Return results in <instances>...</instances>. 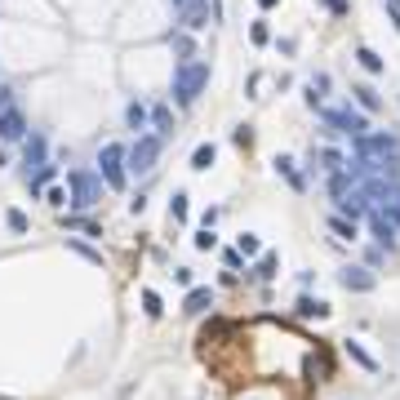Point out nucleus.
I'll return each instance as SVG.
<instances>
[{
    "instance_id": "1",
    "label": "nucleus",
    "mask_w": 400,
    "mask_h": 400,
    "mask_svg": "<svg viewBox=\"0 0 400 400\" xmlns=\"http://www.w3.org/2000/svg\"><path fill=\"white\" fill-rule=\"evenodd\" d=\"M356 156L373 161L383 174L387 169H400V138L396 133H365V138H356Z\"/></svg>"
},
{
    "instance_id": "2",
    "label": "nucleus",
    "mask_w": 400,
    "mask_h": 400,
    "mask_svg": "<svg viewBox=\"0 0 400 400\" xmlns=\"http://www.w3.org/2000/svg\"><path fill=\"white\" fill-rule=\"evenodd\" d=\"M209 84V63H183L174 71V103L178 107H191L200 98V89Z\"/></svg>"
},
{
    "instance_id": "3",
    "label": "nucleus",
    "mask_w": 400,
    "mask_h": 400,
    "mask_svg": "<svg viewBox=\"0 0 400 400\" xmlns=\"http://www.w3.org/2000/svg\"><path fill=\"white\" fill-rule=\"evenodd\" d=\"M125 169H129V151L120 147V142H107L98 151V178L112 191H125Z\"/></svg>"
},
{
    "instance_id": "4",
    "label": "nucleus",
    "mask_w": 400,
    "mask_h": 400,
    "mask_svg": "<svg viewBox=\"0 0 400 400\" xmlns=\"http://www.w3.org/2000/svg\"><path fill=\"white\" fill-rule=\"evenodd\" d=\"M165 151V138L161 133H138V142L129 147V174H151L156 161Z\"/></svg>"
},
{
    "instance_id": "5",
    "label": "nucleus",
    "mask_w": 400,
    "mask_h": 400,
    "mask_svg": "<svg viewBox=\"0 0 400 400\" xmlns=\"http://www.w3.org/2000/svg\"><path fill=\"white\" fill-rule=\"evenodd\" d=\"M67 187H71V205H76V209H89V205H98V196H103V178L89 174V169H71Z\"/></svg>"
},
{
    "instance_id": "6",
    "label": "nucleus",
    "mask_w": 400,
    "mask_h": 400,
    "mask_svg": "<svg viewBox=\"0 0 400 400\" xmlns=\"http://www.w3.org/2000/svg\"><path fill=\"white\" fill-rule=\"evenodd\" d=\"M325 125H329V133H347L351 142L369 133V120L360 112H351V107H329V112H325Z\"/></svg>"
},
{
    "instance_id": "7",
    "label": "nucleus",
    "mask_w": 400,
    "mask_h": 400,
    "mask_svg": "<svg viewBox=\"0 0 400 400\" xmlns=\"http://www.w3.org/2000/svg\"><path fill=\"white\" fill-rule=\"evenodd\" d=\"M27 138V116H22V107H5L0 112V142H18Z\"/></svg>"
},
{
    "instance_id": "8",
    "label": "nucleus",
    "mask_w": 400,
    "mask_h": 400,
    "mask_svg": "<svg viewBox=\"0 0 400 400\" xmlns=\"http://www.w3.org/2000/svg\"><path fill=\"white\" fill-rule=\"evenodd\" d=\"M22 165H27V174L45 165V138L40 133H31V138H22Z\"/></svg>"
},
{
    "instance_id": "9",
    "label": "nucleus",
    "mask_w": 400,
    "mask_h": 400,
    "mask_svg": "<svg viewBox=\"0 0 400 400\" xmlns=\"http://www.w3.org/2000/svg\"><path fill=\"white\" fill-rule=\"evenodd\" d=\"M343 285L351 289V294H369V289H373V276L365 272V267H343Z\"/></svg>"
},
{
    "instance_id": "10",
    "label": "nucleus",
    "mask_w": 400,
    "mask_h": 400,
    "mask_svg": "<svg viewBox=\"0 0 400 400\" xmlns=\"http://www.w3.org/2000/svg\"><path fill=\"white\" fill-rule=\"evenodd\" d=\"M209 307H214V289H209V285L191 289L187 302H183V311H191V316H200V311H209Z\"/></svg>"
},
{
    "instance_id": "11",
    "label": "nucleus",
    "mask_w": 400,
    "mask_h": 400,
    "mask_svg": "<svg viewBox=\"0 0 400 400\" xmlns=\"http://www.w3.org/2000/svg\"><path fill=\"white\" fill-rule=\"evenodd\" d=\"M351 98L360 103V112H378V107H383V98H378L373 84H351Z\"/></svg>"
},
{
    "instance_id": "12",
    "label": "nucleus",
    "mask_w": 400,
    "mask_h": 400,
    "mask_svg": "<svg viewBox=\"0 0 400 400\" xmlns=\"http://www.w3.org/2000/svg\"><path fill=\"white\" fill-rule=\"evenodd\" d=\"M214 161H218V147H214V142H200V147L191 151V169H196V174H205Z\"/></svg>"
},
{
    "instance_id": "13",
    "label": "nucleus",
    "mask_w": 400,
    "mask_h": 400,
    "mask_svg": "<svg viewBox=\"0 0 400 400\" xmlns=\"http://www.w3.org/2000/svg\"><path fill=\"white\" fill-rule=\"evenodd\" d=\"M276 174H285L294 191H307V183H302V174L294 169V161H289V156H276Z\"/></svg>"
},
{
    "instance_id": "14",
    "label": "nucleus",
    "mask_w": 400,
    "mask_h": 400,
    "mask_svg": "<svg viewBox=\"0 0 400 400\" xmlns=\"http://www.w3.org/2000/svg\"><path fill=\"white\" fill-rule=\"evenodd\" d=\"M329 232H334V236H343V240H356V218H347V214H329Z\"/></svg>"
},
{
    "instance_id": "15",
    "label": "nucleus",
    "mask_w": 400,
    "mask_h": 400,
    "mask_svg": "<svg viewBox=\"0 0 400 400\" xmlns=\"http://www.w3.org/2000/svg\"><path fill=\"white\" fill-rule=\"evenodd\" d=\"M151 125H156L161 138H169V133H174V112H169V107H151Z\"/></svg>"
},
{
    "instance_id": "16",
    "label": "nucleus",
    "mask_w": 400,
    "mask_h": 400,
    "mask_svg": "<svg viewBox=\"0 0 400 400\" xmlns=\"http://www.w3.org/2000/svg\"><path fill=\"white\" fill-rule=\"evenodd\" d=\"M329 196H334V200H347V196H351V174H343V169L329 174Z\"/></svg>"
},
{
    "instance_id": "17",
    "label": "nucleus",
    "mask_w": 400,
    "mask_h": 400,
    "mask_svg": "<svg viewBox=\"0 0 400 400\" xmlns=\"http://www.w3.org/2000/svg\"><path fill=\"white\" fill-rule=\"evenodd\" d=\"M125 120H129V129H147V120H151V112L142 103H129L125 107Z\"/></svg>"
},
{
    "instance_id": "18",
    "label": "nucleus",
    "mask_w": 400,
    "mask_h": 400,
    "mask_svg": "<svg viewBox=\"0 0 400 400\" xmlns=\"http://www.w3.org/2000/svg\"><path fill=\"white\" fill-rule=\"evenodd\" d=\"M356 63H360V67H365V71H373V76H378V71L387 67V63H383V58H378V54H373V50H369V45H360V50H356Z\"/></svg>"
},
{
    "instance_id": "19",
    "label": "nucleus",
    "mask_w": 400,
    "mask_h": 400,
    "mask_svg": "<svg viewBox=\"0 0 400 400\" xmlns=\"http://www.w3.org/2000/svg\"><path fill=\"white\" fill-rule=\"evenodd\" d=\"M316 161H320V169H325V174H338V169L347 165V161H343V156H338L334 147H320V151H316Z\"/></svg>"
},
{
    "instance_id": "20",
    "label": "nucleus",
    "mask_w": 400,
    "mask_h": 400,
    "mask_svg": "<svg viewBox=\"0 0 400 400\" xmlns=\"http://www.w3.org/2000/svg\"><path fill=\"white\" fill-rule=\"evenodd\" d=\"M298 316H329V302H320V298H298Z\"/></svg>"
},
{
    "instance_id": "21",
    "label": "nucleus",
    "mask_w": 400,
    "mask_h": 400,
    "mask_svg": "<svg viewBox=\"0 0 400 400\" xmlns=\"http://www.w3.org/2000/svg\"><path fill=\"white\" fill-rule=\"evenodd\" d=\"M5 223H9V232H18V236H22V232L31 227V223H27V214H22V209H9V214H5Z\"/></svg>"
},
{
    "instance_id": "22",
    "label": "nucleus",
    "mask_w": 400,
    "mask_h": 400,
    "mask_svg": "<svg viewBox=\"0 0 400 400\" xmlns=\"http://www.w3.org/2000/svg\"><path fill=\"white\" fill-rule=\"evenodd\" d=\"M253 276H258V281H272V276H276V253H262V262H258V272H253Z\"/></svg>"
},
{
    "instance_id": "23",
    "label": "nucleus",
    "mask_w": 400,
    "mask_h": 400,
    "mask_svg": "<svg viewBox=\"0 0 400 400\" xmlns=\"http://www.w3.org/2000/svg\"><path fill=\"white\" fill-rule=\"evenodd\" d=\"M347 356H351V360H356V365H365V369H373V356H369V351H365V347H356V343H347Z\"/></svg>"
},
{
    "instance_id": "24",
    "label": "nucleus",
    "mask_w": 400,
    "mask_h": 400,
    "mask_svg": "<svg viewBox=\"0 0 400 400\" xmlns=\"http://www.w3.org/2000/svg\"><path fill=\"white\" fill-rule=\"evenodd\" d=\"M142 307H147V316H151V320H156V316L165 311V307H161V298H156L151 289H142Z\"/></svg>"
},
{
    "instance_id": "25",
    "label": "nucleus",
    "mask_w": 400,
    "mask_h": 400,
    "mask_svg": "<svg viewBox=\"0 0 400 400\" xmlns=\"http://www.w3.org/2000/svg\"><path fill=\"white\" fill-rule=\"evenodd\" d=\"M249 40H253V45H267V40H272V27H267V22H253V27H249Z\"/></svg>"
},
{
    "instance_id": "26",
    "label": "nucleus",
    "mask_w": 400,
    "mask_h": 400,
    "mask_svg": "<svg viewBox=\"0 0 400 400\" xmlns=\"http://www.w3.org/2000/svg\"><path fill=\"white\" fill-rule=\"evenodd\" d=\"M236 249L245 253V258H253V253H258L262 245H258V236H240V240H236Z\"/></svg>"
},
{
    "instance_id": "27",
    "label": "nucleus",
    "mask_w": 400,
    "mask_h": 400,
    "mask_svg": "<svg viewBox=\"0 0 400 400\" xmlns=\"http://www.w3.org/2000/svg\"><path fill=\"white\" fill-rule=\"evenodd\" d=\"M320 5H325V9H329V14H334V18H343V14H347V9H351V5H347V0H320Z\"/></svg>"
},
{
    "instance_id": "28",
    "label": "nucleus",
    "mask_w": 400,
    "mask_h": 400,
    "mask_svg": "<svg viewBox=\"0 0 400 400\" xmlns=\"http://www.w3.org/2000/svg\"><path fill=\"white\" fill-rule=\"evenodd\" d=\"M169 214H174L178 223H183V218H187V196H174V205H169Z\"/></svg>"
},
{
    "instance_id": "29",
    "label": "nucleus",
    "mask_w": 400,
    "mask_h": 400,
    "mask_svg": "<svg viewBox=\"0 0 400 400\" xmlns=\"http://www.w3.org/2000/svg\"><path fill=\"white\" fill-rule=\"evenodd\" d=\"M174 50L183 54V63H191V40H187V36H174Z\"/></svg>"
},
{
    "instance_id": "30",
    "label": "nucleus",
    "mask_w": 400,
    "mask_h": 400,
    "mask_svg": "<svg viewBox=\"0 0 400 400\" xmlns=\"http://www.w3.org/2000/svg\"><path fill=\"white\" fill-rule=\"evenodd\" d=\"M218 245V240H214V232H209V227H205V232L196 236V249H214Z\"/></svg>"
},
{
    "instance_id": "31",
    "label": "nucleus",
    "mask_w": 400,
    "mask_h": 400,
    "mask_svg": "<svg viewBox=\"0 0 400 400\" xmlns=\"http://www.w3.org/2000/svg\"><path fill=\"white\" fill-rule=\"evenodd\" d=\"M205 5V0H174V9H178V14H187V9H200Z\"/></svg>"
},
{
    "instance_id": "32",
    "label": "nucleus",
    "mask_w": 400,
    "mask_h": 400,
    "mask_svg": "<svg viewBox=\"0 0 400 400\" xmlns=\"http://www.w3.org/2000/svg\"><path fill=\"white\" fill-rule=\"evenodd\" d=\"M5 107H14V103H9V89L0 84V112H5Z\"/></svg>"
},
{
    "instance_id": "33",
    "label": "nucleus",
    "mask_w": 400,
    "mask_h": 400,
    "mask_svg": "<svg viewBox=\"0 0 400 400\" xmlns=\"http://www.w3.org/2000/svg\"><path fill=\"white\" fill-rule=\"evenodd\" d=\"M258 5H262V9H276V5H281V0H258Z\"/></svg>"
},
{
    "instance_id": "34",
    "label": "nucleus",
    "mask_w": 400,
    "mask_h": 400,
    "mask_svg": "<svg viewBox=\"0 0 400 400\" xmlns=\"http://www.w3.org/2000/svg\"><path fill=\"white\" fill-rule=\"evenodd\" d=\"M392 22H396V31H400V9H392Z\"/></svg>"
},
{
    "instance_id": "35",
    "label": "nucleus",
    "mask_w": 400,
    "mask_h": 400,
    "mask_svg": "<svg viewBox=\"0 0 400 400\" xmlns=\"http://www.w3.org/2000/svg\"><path fill=\"white\" fill-rule=\"evenodd\" d=\"M392 5H396V0H392Z\"/></svg>"
}]
</instances>
